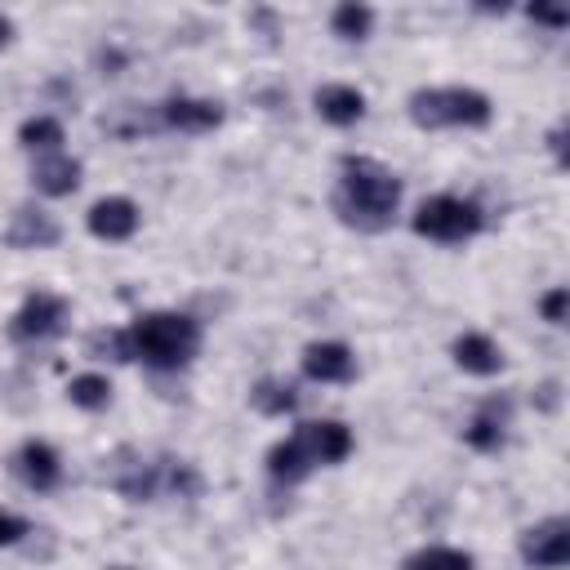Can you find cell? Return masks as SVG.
Listing matches in <instances>:
<instances>
[{"mask_svg": "<svg viewBox=\"0 0 570 570\" xmlns=\"http://www.w3.org/2000/svg\"><path fill=\"white\" fill-rule=\"evenodd\" d=\"M254 405H258L263 414H289V410L298 405V392H294L289 383H276V379H263V383L254 387Z\"/></svg>", "mask_w": 570, "mask_h": 570, "instance_id": "cell-21", "label": "cell"}, {"mask_svg": "<svg viewBox=\"0 0 570 570\" xmlns=\"http://www.w3.org/2000/svg\"><path fill=\"white\" fill-rule=\"evenodd\" d=\"M316 111L330 125H356L365 116V98L352 85H325V89H316Z\"/></svg>", "mask_w": 570, "mask_h": 570, "instance_id": "cell-14", "label": "cell"}, {"mask_svg": "<svg viewBox=\"0 0 570 570\" xmlns=\"http://www.w3.org/2000/svg\"><path fill=\"white\" fill-rule=\"evenodd\" d=\"M62 325H67V298L40 289L18 307V316L9 321V334L22 343H36V338H53Z\"/></svg>", "mask_w": 570, "mask_h": 570, "instance_id": "cell-5", "label": "cell"}, {"mask_svg": "<svg viewBox=\"0 0 570 570\" xmlns=\"http://www.w3.org/2000/svg\"><path fill=\"white\" fill-rule=\"evenodd\" d=\"M530 18H534V22H548V27H566V22H570L566 9H539V4L530 9Z\"/></svg>", "mask_w": 570, "mask_h": 570, "instance_id": "cell-25", "label": "cell"}, {"mask_svg": "<svg viewBox=\"0 0 570 570\" xmlns=\"http://www.w3.org/2000/svg\"><path fill=\"white\" fill-rule=\"evenodd\" d=\"M414 232L428 240L454 245V240H468L481 232V209L463 196H432L414 209Z\"/></svg>", "mask_w": 570, "mask_h": 570, "instance_id": "cell-4", "label": "cell"}, {"mask_svg": "<svg viewBox=\"0 0 570 570\" xmlns=\"http://www.w3.org/2000/svg\"><path fill=\"white\" fill-rule=\"evenodd\" d=\"M67 396H71V405H80V410H102V405L111 401V383H107L102 374H80V379H71Z\"/></svg>", "mask_w": 570, "mask_h": 570, "instance_id": "cell-19", "label": "cell"}, {"mask_svg": "<svg viewBox=\"0 0 570 570\" xmlns=\"http://www.w3.org/2000/svg\"><path fill=\"white\" fill-rule=\"evenodd\" d=\"M370 22H374V13H370L365 4H338V9H334V31H338L343 40H361V36L370 31Z\"/></svg>", "mask_w": 570, "mask_h": 570, "instance_id": "cell-22", "label": "cell"}, {"mask_svg": "<svg viewBox=\"0 0 570 570\" xmlns=\"http://www.w3.org/2000/svg\"><path fill=\"white\" fill-rule=\"evenodd\" d=\"M18 138H22V147L49 156V151H58V142H62V125H58L53 116H31V120H22Z\"/></svg>", "mask_w": 570, "mask_h": 570, "instance_id": "cell-18", "label": "cell"}, {"mask_svg": "<svg viewBox=\"0 0 570 570\" xmlns=\"http://www.w3.org/2000/svg\"><path fill=\"white\" fill-rule=\"evenodd\" d=\"M27 534V521L22 517H13V512H4L0 508V543H18Z\"/></svg>", "mask_w": 570, "mask_h": 570, "instance_id": "cell-24", "label": "cell"}, {"mask_svg": "<svg viewBox=\"0 0 570 570\" xmlns=\"http://www.w3.org/2000/svg\"><path fill=\"white\" fill-rule=\"evenodd\" d=\"M401 200V183L392 178V169H383L370 156H347L343 174H338V191H334V209L343 214V223L361 227V232H379L392 223Z\"/></svg>", "mask_w": 570, "mask_h": 570, "instance_id": "cell-1", "label": "cell"}, {"mask_svg": "<svg viewBox=\"0 0 570 570\" xmlns=\"http://www.w3.org/2000/svg\"><path fill=\"white\" fill-rule=\"evenodd\" d=\"M160 120L169 129H183V134H205V129H214L223 120V107L209 102V98H169L160 107Z\"/></svg>", "mask_w": 570, "mask_h": 570, "instance_id": "cell-10", "label": "cell"}, {"mask_svg": "<svg viewBox=\"0 0 570 570\" xmlns=\"http://www.w3.org/2000/svg\"><path fill=\"white\" fill-rule=\"evenodd\" d=\"M521 557L530 566H543V570H561L570 561V525L561 517L552 521H539L521 534Z\"/></svg>", "mask_w": 570, "mask_h": 570, "instance_id": "cell-6", "label": "cell"}, {"mask_svg": "<svg viewBox=\"0 0 570 570\" xmlns=\"http://www.w3.org/2000/svg\"><path fill=\"white\" fill-rule=\"evenodd\" d=\"M31 183L45 191V196H67L80 187V160L62 156V151H49L31 165Z\"/></svg>", "mask_w": 570, "mask_h": 570, "instance_id": "cell-12", "label": "cell"}, {"mask_svg": "<svg viewBox=\"0 0 570 570\" xmlns=\"http://www.w3.org/2000/svg\"><path fill=\"white\" fill-rule=\"evenodd\" d=\"M294 441L303 445V454H307V463H312V468H316V463H338V459H347V454H352V432H347L338 419L303 423V428L294 432Z\"/></svg>", "mask_w": 570, "mask_h": 570, "instance_id": "cell-7", "label": "cell"}, {"mask_svg": "<svg viewBox=\"0 0 570 570\" xmlns=\"http://www.w3.org/2000/svg\"><path fill=\"white\" fill-rule=\"evenodd\" d=\"M9 36H13V27H9V18H0V49L9 45Z\"/></svg>", "mask_w": 570, "mask_h": 570, "instance_id": "cell-26", "label": "cell"}, {"mask_svg": "<svg viewBox=\"0 0 570 570\" xmlns=\"http://www.w3.org/2000/svg\"><path fill=\"white\" fill-rule=\"evenodd\" d=\"M405 570H472V557L459 548H423L405 561Z\"/></svg>", "mask_w": 570, "mask_h": 570, "instance_id": "cell-20", "label": "cell"}, {"mask_svg": "<svg viewBox=\"0 0 570 570\" xmlns=\"http://www.w3.org/2000/svg\"><path fill=\"white\" fill-rule=\"evenodd\" d=\"M566 298H570L566 289H552V294H543V303H539V307H543V316H548L552 325H561V321H566Z\"/></svg>", "mask_w": 570, "mask_h": 570, "instance_id": "cell-23", "label": "cell"}, {"mask_svg": "<svg viewBox=\"0 0 570 570\" xmlns=\"http://www.w3.org/2000/svg\"><path fill=\"white\" fill-rule=\"evenodd\" d=\"M410 116L423 129H445V125H485L490 120V98L463 85L450 89H419L410 98Z\"/></svg>", "mask_w": 570, "mask_h": 570, "instance_id": "cell-3", "label": "cell"}, {"mask_svg": "<svg viewBox=\"0 0 570 570\" xmlns=\"http://www.w3.org/2000/svg\"><path fill=\"white\" fill-rule=\"evenodd\" d=\"M503 419H508V405H503V401H490V405L463 428L468 445H476V450H499V441H503Z\"/></svg>", "mask_w": 570, "mask_h": 570, "instance_id": "cell-16", "label": "cell"}, {"mask_svg": "<svg viewBox=\"0 0 570 570\" xmlns=\"http://www.w3.org/2000/svg\"><path fill=\"white\" fill-rule=\"evenodd\" d=\"M454 361H459V370H468V374H499L503 352H499L485 334H459V338H454Z\"/></svg>", "mask_w": 570, "mask_h": 570, "instance_id": "cell-15", "label": "cell"}, {"mask_svg": "<svg viewBox=\"0 0 570 570\" xmlns=\"http://www.w3.org/2000/svg\"><path fill=\"white\" fill-rule=\"evenodd\" d=\"M303 370L316 383H347L352 370H356V361H352V352L343 343H312L303 352Z\"/></svg>", "mask_w": 570, "mask_h": 570, "instance_id": "cell-11", "label": "cell"}, {"mask_svg": "<svg viewBox=\"0 0 570 570\" xmlns=\"http://www.w3.org/2000/svg\"><path fill=\"white\" fill-rule=\"evenodd\" d=\"M267 472H272L276 481H303V476L312 472V463H307L303 445L289 436V441H281V445L267 450Z\"/></svg>", "mask_w": 570, "mask_h": 570, "instance_id": "cell-17", "label": "cell"}, {"mask_svg": "<svg viewBox=\"0 0 570 570\" xmlns=\"http://www.w3.org/2000/svg\"><path fill=\"white\" fill-rule=\"evenodd\" d=\"M4 240H9L13 249H49V245L58 240V223H53L45 209L22 205V209H13L9 227H4Z\"/></svg>", "mask_w": 570, "mask_h": 570, "instance_id": "cell-8", "label": "cell"}, {"mask_svg": "<svg viewBox=\"0 0 570 570\" xmlns=\"http://www.w3.org/2000/svg\"><path fill=\"white\" fill-rule=\"evenodd\" d=\"M125 334H129L134 361H142L151 370H178L200 347V325L187 312H147Z\"/></svg>", "mask_w": 570, "mask_h": 570, "instance_id": "cell-2", "label": "cell"}, {"mask_svg": "<svg viewBox=\"0 0 570 570\" xmlns=\"http://www.w3.org/2000/svg\"><path fill=\"white\" fill-rule=\"evenodd\" d=\"M18 472H22V481L31 490H53L62 481V463H58V454L45 441H27L18 450Z\"/></svg>", "mask_w": 570, "mask_h": 570, "instance_id": "cell-13", "label": "cell"}, {"mask_svg": "<svg viewBox=\"0 0 570 570\" xmlns=\"http://www.w3.org/2000/svg\"><path fill=\"white\" fill-rule=\"evenodd\" d=\"M134 227H138V205L125 196H107L89 209V232L98 240H125V236H134Z\"/></svg>", "mask_w": 570, "mask_h": 570, "instance_id": "cell-9", "label": "cell"}]
</instances>
